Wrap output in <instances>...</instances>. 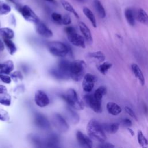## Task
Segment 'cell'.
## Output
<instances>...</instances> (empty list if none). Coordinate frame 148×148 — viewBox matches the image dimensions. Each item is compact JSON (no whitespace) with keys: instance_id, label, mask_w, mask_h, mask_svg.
Masks as SVG:
<instances>
[{"instance_id":"1","label":"cell","mask_w":148,"mask_h":148,"mask_svg":"<svg viewBox=\"0 0 148 148\" xmlns=\"http://www.w3.org/2000/svg\"><path fill=\"white\" fill-rule=\"evenodd\" d=\"M87 132L91 139L101 143L105 142L106 139L102 125L95 119H92L88 123Z\"/></svg>"},{"instance_id":"2","label":"cell","mask_w":148,"mask_h":148,"mask_svg":"<svg viewBox=\"0 0 148 148\" xmlns=\"http://www.w3.org/2000/svg\"><path fill=\"white\" fill-rule=\"evenodd\" d=\"M70 61L65 59H61L58 62L57 67L50 70V74L56 79L59 80H66L70 77L69 69Z\"/></svg>"},{"instance_id":"3","label":"cell","mask_w":148,"mask_h":148,"mask_svg":"<svg viewBox=\"0 0 148 148\" xmlns=\"http://www.w3.org/2000/svg\"><path fill=\"white\" fill-rule=\"evenodd\" d=\"M86 64L83 60H75L71 62L69 69L70 77L76 81H80L84 76Z\"/></svg>"},{"instance_id":"4","label":"cell","mask_w":148,"mask_h":148,"mask_svg":"<svg viewBox=\"0 0 148 148\" xmlns=\"http://www.w3.org/2000/svg\"><path fill=\"white\" fill-rule=\"evenodd\" d=\"M62 97L68 106L72 109L79 110L84 109V103L79 99L76 91L74 89H68Z\"/></svg>"},{"instance_id":"5","label":"cell","mask_w":148,"mask_h":148,"mask_svg":"<svg viewBox=\"0 0 148 148\" xmlns=\"http://www.w3.org/2000/svg\"><path fill=\"white\" fill-rule=\"evenodd\" d=\"M49 52L53 56L58 57H64L69 52L70 49L65 43L59 41H52L47 44Z\"/></svg>"},{"instance_id":"6","label":"cell","mask_w":148,"mask_h":148,"mask_svg":"<svg viewBox=\"0 0 148 148\" xmlns=\"http://www.w3.org/2000/svg\"><path fill=\"white\" fill-rule=\"evenodd\" d=\"M65 31L68 40L74 46L82 48H85L84 38L77 34L76 29L72 26L65 27Z\"/></svg>"},{"instance_id":"7","label":"cell","mask_w":148,"mask_h":148,"mask_svg":"<svg viewBox=\"0 0 148 148\" xmlns=\"http://www.w3.org/2000/svg\"><path fill=\"white\" fill-rule=\"evenodd\" d=\"M84 100L87 105L95 113H101L102 112V101L95 98L94 94H88L85 95L84 96Z\"/></svg>"},{"instance_id":"8","label":"cell","mask_w":148,"mask_h":148,"mask_svg":"<svg viewBox=\"0 0 148 148\" xmlns=\"http://www.w3.org/2000/svg\"><path fill=\"white\" fill-rule=\"evenodd\" d=\"M53 123L56 128L61 132H65L69 129V125L66 120L60 114H55L53 118Z\"/></svg>"},{"instance_id":"9","label":"cell","mask_w":148,"mask_h":148,"mask_svg":"<svg viewBox=\"0 0 148 148\" xmlns=\"http://www.w3.org/2000/svg\"><path fill=\"white\" fill-rule=\"evenodd\" d=\"M20 12L21 13L24 18L29 22H31L36 24L40 21L38 16L28 5H24L21 7Z\"/></svg>"},{"instance_id":"10","label":"cell","mask_w":148,"mask_h":148,"mask_svg":"<svg viewBox=\"0 0 148 148\" xmlns=\"http://www.w3.org/2000/svg\"><path fill=\"white\" fill-rule=\"evenodd\" d=\"M97 81V77L91 74L86 73L83 77L82 87L83 90L87 92H90L94 88V83Z\"/></svg>"},{"instance_id":"11","label":"cell","mask_w":148,"mask_h":148,"mask_svg":"<svg viewBox=\"0 0 148 148\" xmlns=\"http://www.w3.org/2000/svg\"><path fill=\"white\" fill-rule=\"evenodd\" d=\"M34 101L36 105L40 108H44L47 106L50 103L47 95L42 90H38L35 92Z\"/></svg>"},{"instance_id":"12","label":"cell","mask_w":148,"mask_h":148,"mask_svg":"<svg viewBox=\"0 0 148 148\" xmlns=\"http://www.w3.org/2000/svg\"><path fill=\"white\" fill-rule=\"evenodd\" d=\"M34 123L39 128L48 130L50 127V123L46 117L41 113H36L34 116Z\"/></svg>"},{"instance_id":"13","label":"cell","mask_w":148,"mask_h":148,"mask_svg":"<svg viewBox=\"0 0 148 148\" xmlns=\"http://www.w3.org/2000/svg\"><path fill=\"white\" fill-rule=\"evenodd\" d=\"M77 140L79 145L84 147L91 148L92 147V142L91 138L84 135L80 131H77L76 134Z\"/></svg>"},{"instance_id":"14","label":"cell","mask_w":148,"mask_h":148,"mask_svg":"<svg viewBox=\"0 0 148 148\" xmlns=\"http://www.w3.org/2000/svg\"><path fill=\"white\" fill-rule=\"evenodd\" d=\"M36 30L39 35L43 37L50 38L53 35L52 31L43 23L40 21L36 24Z\"/></svg>"},{"instance_id":"15","label":"cell","mask_w":148,"mask_h":148,"mask_svg":"<svg viewBox=\"0 0 148 148\" xmlns=\"http://www.w3.org/2000/svg\"><path fill=\"white\" fill-rule=\"evenodd\" d=\"M79 27L80 31H81L82 34H83L86 41L88 43H92L93 41L92 37L91 31L88 28V27L83 22H82V21L79 23Z\"/></svg>"},{"instance_id":"16","label":"cell","mask_w":148,"mask_h":148,"mask_svg":"<svg viewBox=\"0 0 148 148\" xmlns=\"http://www.w3.org/2000/svg\"><path fill=\"white\" fill-rule=\"evenodd\" d=\"M14 69V63L12 60H7L0 63V73L10 74Z\"/></svg>"},{"instance_id":"17","label":"cell","mask_w":148,"mask_h":148,"mask_svg":"<svg viewBox=\"0 0 148 148\" xmlns=\"http://www.w3.org/2000/svg\"><path fill=\"white\" fill-rule=\"evenodd\" d=\"M131 69L135 76V77L139 80L140 83L141 84L142 86H143L145 83V77L144 75L140 68V67L136 64H131Z\"/></svg>"},{"instance_id":"18","label":"cell","mask_w":148,"mask_h":148,"mask_svg":"<svg viewBox=\"0 0 148 148\" xmlns=\"http://www.w3.org/2000/svg\"><path fill=\"white\" fill-rule=\"evenodd\" d=\"M102 127L104 130L109 134H115L117 132L119 128V123H103Z\"/></svg>"},{"instance_id":"19","label":"cell","mask_w":148,"mask_h":148,"mask_svg":"<svg viewBox=\"0 0 148 148\" xmlns=\"http://www.w3.org/2000/svg\"><path fill=\"white\" fill-rule=\"evenodd\" d=\"M106 109L110 114L114 116L118 115L121 112V108L120 106L114 102H108L106 105Z\"/></svg>"},{"instance_id":"20","label":"cell","mask_w":148,"mask_h":148,"mask_svg":"<svg viewBox=\"0 0 148 148\" xmlns=\"http://www.w3.org/2000/svg\"><path fill=\"white\" fill-rule=\"evenodd\" d=\"M66 114H67V117L69 119V121L72 123L74 124H77L79 121L80 120V117L79 114L75 112L74 111L72 108L68 107L66 110Z\"/></svg>"},{"instance_id":"21","label":"cell","mask_w":148,"mask_h":148,"mask_svg":"<svg viewBox=\"0 0 148 148\" xmlns=\"http://www.w3.org/2000/svg\"><path fill=\"white\" fill-rule=\"evenodd\" d=\"M58 143L59 138L56 134H51L46 138V144L48 147H57Z\"/></svg>"},{"instance_id":"22","label":"cell","mask_w":148,"mask_h":148,"mask_svg":"<svg viewBox=\"0 0 148 148\" xmlns=\"http://www.w3.org/2000/svg\"><path fill=\"white\" fill-rule=\"evenodd\" d=\"M0 35L3 39H12L14 36V32L13 29L8 27L0 28Z\"/></svg>"},{"instance_id":"23","label":"cell","mask_w":148,"mask_h":148,"mask_svg":"<svg viewBox=\"0 0 148 148\" xmlns=\"http://www.w3.org/2000/svg\"><path fill=\"white\" fill-rule=\"evenodd\" d=\"M83 13L84 14V15L90 20L92 25L94 28H96L97 27L96 19H95V17L93 13L91 12V10L87 7H84L83 9Z\"/></svg>"},{"instance_id":"24","label":"cell","mask_w":148,"mask_h":148,"mask_svg":"<svg viewBox=\"0 0 148 148\" xmlns=\"http://www.w3.org/2000/svg\"><path fill=\"white\" fill-rule=\"evenodd\" d=\"M94 4L95 8L97 10V12L98 13V15L99 17L102 18H103L106 16V12L105 10L102 5L101 2L99 1V0H94Z\"/></svg>"},{"instance_id":"25","label":"cell","mask_w":148,"mask_h":148,"mask_svg":"<svg viewBox=\"0 0 148 148\" xmlns=\"http://www.w3.org/2000/svg\"><path fill=\"white\" fill-rule=\"evenodd\" d=\"M138 20L145 25H148V14L142 9H139L137 13Z\"/></svg>"},{"instance_id":"26","label":"cell","mask_w":148,"mask_h":148,"mask_svg":"<svg viewBox=\"0 0 148 148\" xmlns=\"http://www.w3.org/2000/svg\"><path fill=\"white\" fill-rule=\"evenodd\" d=\"M61 3L63 8L68 12H69L72 13L77 18H79V16L78 13L76 12V11L75 10V9L73 8V6L66 1L65 0H60Z\"/></svg>"},{"instance_id":"27","label":"cell","mask_w":148,"mask_h":148,"mask_svg":"<svg viewBox=\"0 0 148 148\" xmlns=\"http://www.w3.org/2000/svg\"><path fill=\"white\" fill-rule=\"evenodd\" d=\"M3 42L8 49L9 54L11 55L14 54L17 51V47L16 45L13 42L12 40H11V39H3Z\"/></svg>"},{"instance_id":"28","label":"cell","mask_w":148,"mask_h":148,"mask_svg":"<svg viewBox=\"0 0 148 148\" xmlns=\"http://www.w3.org/2000/svg\"><path fill=\"white\" fill-rule=\"evenodd\" d=\"M106 92H107L106 87L105 86H100L95 91L93 94L95 98H97L99 101H102L103 96L105 95Z\"/></svg>"},{"instance_id":"29","label":"cell","mask_w":148,"mask_h":148,"mask_svg":"<svg viewBox=\"0 0 148 148\" xmlns=\"http://www.w3.org/2000/svg\"><path fill=\"white\" fill-rule=\"evenodd\" d=\"M124 14L128 24L131 26H134L135 25V18L132 10L130 8H127L125 9Z\"/></svg>"},{"instance_id":"30","label":"cell","mask_w":148,"mask_h":148,"mask_svg":"<svg viewBox=\"0 0 148 148\" xmlns=\"http://www.w3.org/2000/svg\"><path fill=\"white\" fill-rule=\"evenodd\" d=\"M88 57L95 59L99 62H102L105 60V54L100 51H96V52H92L88 53Z\"/></svg>"},{"instance_id":"31","label":"cell","mask_w":148,"mask_h":148,"mask_svg":"<svg viewBox=\"0 0 148 148\" xmlns=\"http://www.w3.org/2000/svg\"><path fill=\"white\" fill-rule=\"evenodd\" d=\"M112 66V64L109 62H105L98 66V71L103 75H105L108 70Z\"/></svg>"},{"instance_id":"32","label":"cell","mask_w":148,"mask_h":148,"mask_svg":"<svg viewBox=\"0 0 148 148\" xmlns=\"http://www.w3.org/2000/svg\"><path fill=\"white\" fill-rule=\"evenodd\" d=\"M11 103V97L8 94H3L2 95H0V104L9 106Z\"/></svg>"},{"instance_id":"33","label":"cell","mask_w":148,"mask_h":148,"mask_svg":"<svg viewBox=\"0 0 148 148\" xmlns=\"http://www.w3.org/2000/svg\"><path fill=\"white\" fill-rule=\"evenodd\" d=\"M137 138H138V143L142 147H145L148 145V140L146 138V137L144 136V135L143 134L141 131H139L138 132Z\"/></svg>"},{"instance_id":"34","label":"cell","mask_w":148,"mask_h":148,"mask_svg":"<svg viewBox=\"0 0 148 148\" xmlns=\"http://www.w3.org/2000/svg\"><path fill=\"white\" fill-rule=\"evenodd\" d=\"M11 10L10 6L7 3L0 1V15H4L9 13Z\"/></svg>"},{"instance_id":"35","label":"cell","mask_w":148,"mask_h":148,"mask_svg":"<svg viewBox=\"0 0 148 148\" xmlns=\"http://www.w3.org/2000/svg\"><path fill=\"white\" fill-rule=\"evenodd\" d=\"M9 119L10 116L9 113L3 109H0V120L3 121H6L9 120Z\"/></svg>"},{"instance_id":"36","label":"cell","mask_w":148,"mask_h":148,"mask_svg":"<svg viewBox=\"0 0 148 148\" xmlns=\"http://www.w3.org/2000/svg\"><path fill=\"white\" fill-rule=\"evenodd\" d=\"M10 77L13 80L14 82H18L19 80H21L23 78L21 72L18 71H17L12 73L10 74Z\"/></svg>"},{"instance_id":"37","label":"cell","mask_w":148,"mask_h":148,"mask_svg":"<svg viewBox=\"0 0 148 148\" xmlns=\"http://www.w3.org/2000/svg\"><path fill=\"white\" fill-rule=\"evenodd\" d=\"M51 18L52 20L56 23L61 24H62V16L61 14L54 12L51 14Z\"/></svg>"},{"instance_id":"38","label":"cell","mask_w":148,"mask_h":148,"mask_svg":"<svg viewBox=\"0 0 148 148\" xmlns=\"http://www.w3.org/2000/svg\"><path fill=\"white\" fill-rule=\"evenodd\" d=\"M0 79L4 83L9 84L12 82V78L7 74L0 73Z\"/></svg>"},{"instance_id":"39","label":"cell","mask_w":148,"mask_h":148,"mask_svg":"<svg viewBox=\"0 0 148 148\" xmlns=\"http://www.w3.org/2000/svg\"><path fill=\"white\" fill-rule=\"evenodd\" d=\"M124 110H125V112H126L129 116H130L131 117H132V118H133L134 119H135V120L138 121V118H137V117H136V116L135 112L133 111V110H132L131 108H130V107H128V106H125V108H124Z\"/></svg>"},{"instance_id":"40","label":"cell","mask_w":148,"mask_h":148,"mask_svg":"<svg viewBox=\"0 0 148 148\" xmlns=\"http://www.w3.org/2000/svg\"><path fill=\"white\" fill-rule=\"evenodd\" d=\"M71 23V18L69 14H65L62 16V24L64 25H69Z\"/></svg>"},{"instance_id":"41","label":"cell","mask_w":148,"mask_h":148,"mask_svg":"<svg viewBox=\"0 0 148 148\" xmlns=\"http://www.w3.org/2000/svg\"><path fill=\"white\" fill-rule=\"evenodd\" d=\"M99 147H101V148H112V147H114V146L110 143H105L104 142H101V143L98 146Z\"/></svg>"},{"instance_id":"42","label":"cell","mask_w":148,"mask_h":148,"mask_svg":"<svg viewBox=\"0 0 148 148\" xmlns=\"http://www.w3.org/2000/svg\"><path fill=\"white\" fill-rule=\"evenodd\" d=\"M122 123H123V124L125 126H131L132 125L131 121L127 118L124 119L122 121Z\"/></svg>"},{"instance_id":"43","label":"cell","mask_w":148,"mask_h":148,"mask_svg":"<svg viewBox=\"0 0 148 148\" xmlns=\"http://www.w3.org/2000/svg\"><path fill=\"white\" fill-rule=\"evenodd\" d=\"M7 92H8V90L6 86L0 84V94H5V93H7Z\"/></svg>"},{"instance_id":"44","label":"cell","mask_w":148,"mask_h":148,"mask_svg":"<svg viewBox=\"0 0 148 148\" xmlns=\"http://www.w3.org/2000/svg\"><path fill=\"white\" fill-rule=\"evenodd\" d=\"M4 50V45L2 41L0 39V51H3Z\"/></svg>"},{"instance_id":"45","label":"cell","mask_w":148,"mask_h":148,"mask_svg":"<svg viewBox=\"0 0 148 148\" xmlns=\"http://www.w3.org/2000/svg\"><path fill=\"white\" fill-rule=\"evenodd\" d=\"M127 130H128V131L130 132V133L131 134L132 136H134V132L131 129H130V128H127Z\"/></svg>"},{"instance_id":"46","label":"cell","mask_w":148,"mask_h":148,"mask_svg":"<svg viewBox=\"0 0 148 148\" xmlns=\"http://www.w3.org/2000/svg\"><path fill=\"white\" fill-rule=\"evenodd\" d=\"M47 2H51V3H56V1L55 0H46Z\"/></svg>"},{"instance_id":"47","label":"cell","mask_w":148,"mask_h":148,"mask_svg":"<svg viewBox=\"0 0 148 148\" xmlns=\"http://www.w3.org/2000/svg\"><path fill=\"white\" fill-rule=\"evenodd\" d=\"M76 1L79 2H84L85 1V0H76Z\"/></svg>"},{"instance_id":"48","label":"cell","mask_w":148,"mask_h":148,"mask_svg":"<svg viewBox=\"0 0 148 148\" xmlns=\"http://www.w3.org/2000/svg\"><path fill=\"white\" fill-rule=\"evenodd\" d=\"M10 1H12V2H14V0H10Z\"/></svg>"}]
</instances>
